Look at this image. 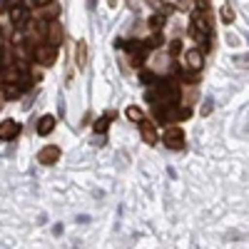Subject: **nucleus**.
Instances as JSON below:
<instances>
[{
  "mask_svg": "<svg viewBox=\"0 0 249 249\" xmlns=\"http://www.w3.org/2000/svg\"><path fill=\"white\" fill-rule=\"evenodd\" d=\"M190 35L197 40V43L202 45L199 50L202 53H207L210 50V37H212V18H210V13L207 10H197L195 15H192V25H190Z\"/></svg>",
  "mask_w": 249,
  "mask_h": 249,
  "instance_id": "nucleus-1",
  "label": "nucleus"
},
{
  "mask_svg": "<svg viewBox=\"0 0 249 249\" xmlns=\"http://www.w3.org/2000/svg\"><path fill=\"white\" fill-rule=\"evenodd\" d=\"M155 115L160 122H179V120H187L192 115V110L187 105H164V110L160 105H155Z\"/></svg>",
  "mask_w": 249,
  "mask_h": 249,
  "instance_id": "nucleus-2",
  "label": "nucleus"
},
{
  "mask_svg": "<svg viewBox=\"0 0 249 249\" xmlns=\"http://www.w3.org/2000/svg\"><path fill=\"white\" fill-rule=\"evenodd\" d=\"M33 57L40 68H50L55 65V60H57V45L53 43H43V45H35L33 48Z\"/></svg>",
  "mask_w": 249,
  "mask_h": 249,
  "instance_id": "nucleus-3",
  "label": "nucleus"
},
{
  "mask_svg": "<svg viewBox=\"0 0 249 249\" xmlns=\"http://www.w3.org/2000/svg\"><path fill=\"white\" fill-rule=\"evenodd\" d=\"M162 140L170 150H184V130L179 127V124H170V127L164 130Z\"/></svg>",
  "mask_w": 249,
  "mask_h": 249,
  "instance_id": "nucleus-4",
  "label": "nucleus"
},
{
  "mask_svg": "<svg viewBox=\"0 0 249 249\" xmlns=\"http://www.w3.org/2000/svg\"><path fill=\"white\" fill-rule=\"evenodd\" d=\"M57 160H60V147H57V144H48V147H43V150H40V155H37V162L45 164V167L55 164Z\"/></svg>",
  "mask_w": 249,
  "mask_h": 249,
  "instance_id": "nucleus-5",
  "label": "nucleus"
},
{
  "mask_svg": "<svg viewBox=\"0 0 249 249\" xmlns=\"http://www.w3.org/2000/svg\"><path fill=\"white\" fill-rule=\"evenodd\" d=\"M137 124H140V135H142V140L147 142V144H157V130H155V124H152L150 120H140Z\"/></svg>",
  "mask_w": 249,
  "mask_h": 249,
  "instance_id": "nucleus-6",
  "label": "nucleus"
},
{
  "mask_svg": "<svg viewBox=\"0 0 249 249\" xmlns=\"http://www.w3.org/2000/svg\"><path fill=\"white\" fill-rule=\"evenodd\" d=\"M20 135V124L15 120H5V122H0V140H15Z\"/></svg>",
  "mask_w": 249,
  "mask_h": 249,
  "instance_id": "nucleus-7",
  "label": "nucleus"
},
{
  "mask_svg": "<svg viewBox=\"0 0 249 249\" xmlns=\"http://www.w3.org/2000/svg\"><path fill=\"white\" fill-rule=\"evenodd\" d=\"M184 62H187V68H190V70H202L204 68V53L199 48H195V50H190L184 55Z\"/></svg>",
  "mask_w": 249,
  "mask_h": 249,
  "instance_id": "nucleus-8",
  "label": "nucleus"
},
{
  "mask_svg": "<svg viewBox=\"0 0 249 249\" xmlns=\"http://www.w3.org/2000/svg\"><path fill=\"white\" fill-rule=\"evenodd\" d=\"M60 15V5L55 3V0H53V3H48V5H40L37 8V20H43V23H45V20H55Z\"/></svg>",
  "mask_w": 249,
  "mask_h": 249,
  "instance_id": "nucleus-9",
  "label": "nucleus"
},
{
  "mask_svg": "<svg viewBox=\"0 0 249 249\" xmlns=\"http://www.w3.org/2000/svg\"><path fill=\"white\" fill-rule=\"evenodd\" d=\"M10 20L15 28H23V23H28V8L20 3V5H13L10 8Z\"/></svg>",
  "mask_w": 249,
  "mask_h": 249,
  "instance_id": "nucleus-10",
  "label": "nucleus"
},
{
  "mask_svg": "<svg viewBox=\"0 0 249 249\" xmlns=\"http://www.w3.org/2000/svg\"><path fill=\"white\" fill-rule=\"evenodd\" d=\"M48 43L53 45H60L62 43V37H65V33H62V25L57 23V20H50V25H48Z\"/></svg>",
  "mask_w": 249,
  "mask_h": 249,
  "instance_id": "nucleus-11",
  "label": "nucleus"
},
{
  "mask_svg": "<svg viewBox=\"0 0 249 249\" xmlns=\"http://www.w3.org/2000/svg\"><path fill=\"white\" fill-rule=\"evenodd\" d=\"M53 130H55V117H53V115H43V117L37 120V135L45 137V135H50Z\"/></svg>",
  "mask_w": 249,
  "mask_h": 249,
  "instance_id": "nucleus-12",
  "label": "nucleus"
},
{
  "mask_svg": "<svg viewBox=\"0 0 249 249\" xmlns=\"http://www.w3.org/2000/svg\"><path fill=\"white\" fill-rule=\"evenodd\" d=\"M75 60H77V68H80V70H85V62H88V43H85V40H80V43H77Z\"/></svg>",
  "mask_w": 249,
  "mask_h": 249,
  "instance_id": "nucleus-13",
  "label": "nucleus"
},
{
  "mask_svg": "<svg viewBox=\"0 0 249 249\" xmlns=\"http://www.w3.org/2000/svg\"><path fill=\"white\" fill-rule=\"evenodd\" d=\"M115 117V112H110V115H102V117H97L95 120V124H92V130L97 132V135H102V132H107V127H110V120Z\"/></svg>",
  "mask_w": 249,
  "mask_h": 249,
  "instance_id": "nucleus-14",
  "label": "nucleus"
},
{
  "mask_svg": "<svg viewBox=\"0 0 249 249\" xmlns=\"http://www.w3.org/2000/svg\"><path fill=\"white\" fill-rule=\"evenodd\" d=\"M3 95H5V100H15V97H20V95H23V90H20V85H18V82H5Z\"/></svg>",
  "mask_w": 249,
  "mask_h": 249,
  "instance_id": "nucleus-15",
  "label": "nucleus"
},
{
  "mask_svg": "<svg viewBox=\"0 0 249 249\" xmlns=\"http://www.w3.org/2000/svg\"><path fill=\"white\" fill-rule=\"evenodd\" d=\"M164 20H167V15H164V13H155V15L147 20V23H150V28H152V30H160V28L164 25Z\"/></svg>",
  "mask_w": 249,
  "mask_h": 249,
  "instance_id": "nucleus-16",
  "label": "nucleus"
},
{
  "mask_svg": "<svg viewBox=\"0 0 249 249\" xmlns=\"http://www.w3.org/2000/svg\"><path fill=\"white\" fill-rule=\"evenodd\" d=\"M124 117H127V120H132V122H140V120H144V112H142L137 105H132V107H127Z\"/></svg>",
  "mask_w": 249,
  "mask_h": 249,
  "instance_id": "nucleus-17",
  "label": "nucleus"
},
{
  "mask_svg": "<svg viewBox=\"0 0 249 249\" xmlns=\"http://www.w3.org/2000/svg\"><path fill=\"white\" fill-rule=\"evenodd\" d=\"M144 45H147V50H157V48H162V45H164V40H162V35H160V33H155V35H152Z\"/></svg>",
  "mask_w": 249,
  "mask_h": 249,
  "instance_id": "nucleus-18",
  "label": "nucleus"
},
{
  "mask_svg": "<svg viewBox=\"0 0 249 249\" xmlns=\"http://www.w3.org/2000/svg\"><path fill=\"white\" fill-rule=\"evenodd\" d=\"M219 18L224 20V23H232V20H234V10H232V5H222V10H219Z\"/></svg>",
  "mask_w": 249,
  "mask_h": 249,
  "instance_id": "nucleus-19",
  "label": "nucleus"
},
{
  "mask_svg": "<svg viewBox=\"0 0 249 249\" xmlns=\"http://www.w3.org/2000/svg\"><path fill=\"white\" fill-rule=\"evenodd\" d=\"M140 80L144 82V85H155V82H157L160 77H157L152 70H142V72H140Z\"/></svg>",
  "mask_w": 249,
  "mask_h": 249,
  "instance_id": "nucleus-20",
  "label": "nucleus"
},
{
  "mask_svg": "<svg viewBox=\"0 0 249 249\" xmlns=\"http://www.w3.org/2000/svg\"><path fill=\"white\" fill-rule=\"evenodd\" d=\"M13 5H20V0H0V13H5V10H10Z\"/></svg>",
  "mask_w": 249,
  "mask_h": 249,
  "instance_id": "nucleus-21",
  "label": "nucleus"
},
{
  "mask_svg": "<svg viewBox=\"0 0 249 249\" xmlns=\"http://www.w3.org/2000/svg\"><path fill=\"white\" fill-rule=\"evenodd\" d=\"M179 50H182V43H179V40H172V43H170V55H172V57H177V55H179Z\"/></svg>",
  "mask_w": 249,
  "mask_h": 249,
  "instance_id": "nucleus-22",
  "label": "nucleus"
},
{
  "mask_svg": "<svg viewBox=\"0 0 249 249\" xmlns=\"http://www.w3.org/2000/svg\"><path fill=\"white\" fill-rule=\"evenodd\" d=\"M28 10H33V8H40V0H20Z\"/></svg>",
  "mask_w": 249,
  "mask_h": 249,
  "instance_id": "nucleus-23",
  "label": "nucleus"
},
{
  "mask_svg": "<svg viewBox=\"0 0 249 249\" xmlns=\"http://www.w3.org/2000/svg\"><path fill=\"white\" fill-rule=\"evenodd\" d=\"M234 62L239 68H249V55H244V57H234Z\"/></svg>",
  "mask_w": 249,
  "mask_h": 249,
  "instance_id": "nucleus-24",
  "label": "nucleus"
},
{
  "mask_svg": "<svg viewBox=\"0 0 249 249\" xmlns=\"http://www.w3.org/2000/svg\"><path fill=\"white\" fill-rule=\"evenodd\" d=\"M210 112H212V100H207L204 105H202V117H207Z\"/></svg>",
  "mask_w": 249,
  "mask_h": 249,
  "instance_id": "nucleus-25",
  "label": "nucleus"
},
{
  "mask_svg": "<svg viewBox=\"0 0 249 249\" xmlns=\"http://www.w3.org/2000/svg\"><path fill=\"white\" fill-rule=\"evenodd\" d=\"M190 8H192L190 0H179V3H177V10H190Z\"/></svg>",
  "mask_w": 249,
  "mask_h": 249,
  "instance_id": "nucleus-26",
  "label": "nucleus"
},
{
  "mask_svg": "<svg viewBox=\"0 0 249 249\" xmlns=\"http://www.w3.org/2000/svg\"><path fill=\"white\" fill-rule=\"evenodd\" d=\"M53 234H55V237H60V234H62V227H60V224H57V227H53Z\"/></svg>",
  "mask_w": 249,
  "mask_h": 249,
  "instance_id": "nucleus-27",
  "label": "nucleus"
},
{
  "mask_svg": "<svg viewBox=\"0 0 249 249\" xmlns=\"http://www.w3.org/2000/svg\"><path fill=\"white\" fill-rule=\"evenodd\" d=\"M135 3H137V0H127V8H132V10H135V8H137Z\"/></svg>",
  "mask_w": 249,
  "mask_h": 249,
  "instance_id": "nucleus-28",
  "label": "nucleus"
},
{
  "mask_svg": "<svg viewBox=\"0 0 249 249\" xmlns=\"http://www.w3.org/2000/svg\"><path fill=\"white\" fill-rule=\"evenodd\" d=\"M3 100H5V95H3V90H0V105H3Z\"/></svg>",
  "mask_w": 249,
  "mask_h": 249,
  "instance_id": "nucleus-29",
  "label": "nucleus"
},
{
  "mask_svg": "<svg viewBox=\"0 0 249 249\" xmlns=\"http://www.w3.org/2000/svg\"><path fill=\"white\" fill-rule=\"evenodd\" d=\"M45 3H53V0H40V5H45Z\"/></svg>",
  "mask_w": 249,
  "mask_h": 249,
  "instance_id": "nucleus-30",
  "label": "nucleus"
}]
</instances>
